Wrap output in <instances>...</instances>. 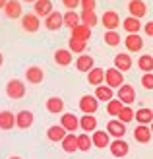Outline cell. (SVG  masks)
<instances>
[{
  "instance_id": "cell-1",
  "label": "cell",
  "mask_w": 153,
  "mask_h": 159,
  "mask_svg": "<svg viewBox=\"0 0 153 159\" xmlns=\"http://www.w3.org/2000/svg\"><path fill=\"white\" fill-rule=\"evenodd\" d=\"M105 82H107V85L112 87V89H120V87L124 85V74L120 72V70H116L115 66L107 68V72H105Z\"/></svg>"
},
{
  "instance_id": "cell-2",
  "label": "cell",
  "mask_w": 153,
  "mask_h": 159,
  "mask_svg": "<svg viewBox=\"0 0 153 159\" xmlns=\"http://www.w3.org/2000/svg\"><path fill=\"white\" fill-rule=\"evenodd\" d=\"M6 95L10 99H23L25 95V85H23L21 80H10L6 84Z\"/></svg>"
},
{
  "instance_id": "cell-3",
  "label": "cell",
  "mask_w": 153,
  "mask_h": 159,
  "mask_svg": "<svg viewBox=\"0 0 153 159\" xmlns=\"http://www.w3.org/2000/svg\"><path fill=\"white\" fill-rule=\"evenodd\" d=\"M99 109V99L95 97V95H83L82 99H79V111H82L83 115H95Z\"/></svg>"
},
{
  "instance_id": "cell-4",
  "label": "cell",
  "mask_w": 153,
  "mask_h": 159,
  "mask_svg": "<svg viewBox=\"0 0 153 159\" xmlns=\"http://www.w3.org/2000/svg\"><path fill=\"white\" fill-rule=\"evenodd\" d=\"M41 27V18L37 14H23L21 18V29L27 31V33H35Z\"/></svg>"
},
{
  "instance_id": "cell-5",
  "label": "cell",
  "mask_w": 153,
  "mask_h": 159,
  "mask_svg": "<svg viewBox=\"0 0 153 159\" xmlns=\"http://www.w3.org/2000/svg\"><path fill=\"white\" fill-rule=\"evenodd\" d=\"M4 14L8 20H21L23 18V8L20 0H8V4L4 8Z\"/></svg>"
},
{
  "instance_id": "cell-6",
  "label": "cell",
  "mask_w": 153,
  "mask_h": 159,
  "mask_svg": "<svg viewBox=\"0 0 153 159\" xmlns=\"http://www.w3.org/2000/svg\"><path fill=\"white\" fill-rule=\"evenodd\" d=\"M60 126H62L66 132L74 134V132L79 128V118H78L74 113H62V116H60Z\"/></svg>"
},
{
  "instance_id": "cell-7",
  "label": "cell",
  "mask_w": 153,
  "mask_h": 159,
  "mask_svg": "<svg viewBox=\"0 0 153 159\" xmlns=\"http://www.w3.org/2000/svg\"><path fill=\"white\" fill-rule=\"evenodd\" d=\"M107 132H109V136H112L115 140H120V138H124V134H126V124L120 122L118 118H112V120L107 122Z\"/></svg>"
},
{
  "instance_id": "cell-8",
  "label": "cell",
  "mask_w": 153,
  "mask_h": 159,
  "mask_svg": "<svg viewBox=\"0 0 153 159\" xmlns=\"http://www.w3.org/2000/svg\"><path fill=\"white\" fill-rule=\"evenodd\" d=\"M101 21H103V25L107 31H116V27L120 25V16L115 10H107L101 16Z\"/></svg>"
},
{
  "instance_id": "cell-9",
  "label": "cell",
  "mask_w": 153,
  "mask_h": 159,
  "mask_svg": "<svg viewBox=\"0 0 153 159\" xmlns=\"http://www.w3.org/2000/svg\"><path fill=\"white\" fill-rule=\"evenodd\" d=\"M124 45H126L128 52H140L143 49V39H142L140 33H132V35L124 37Z\"/></svg>"
},
{
  "instance_id": "cell-10",
  "label": "cell",
  "mask_w": 153,
  "mask_h": 159,
  "mask_svg": "<svg viewBox=\"0 0 153 159\" xmlns=\"http://www.w3.org/2000/svg\"><path fill=\"white\" fill-rule=\"evenodd\" d=\"M109 149H110V153L115 157H126L128 152H130V146H128V142L124 138H120V140H112Z\"/></svg>"
},
{
  "instance_id": "cell-11",
  "label": "cell",
  "mask_w": 153,
  "mask_h": 159,
  "mask_svg": "<svg viewBox=\"0 0 153 159\" xmlns=\"http://www.w3.org/2000/svg\"><path fill=\"white\" fill-rule=\"evenodd\" d=\"M45 27L49 31H58L60 27H64V14L54 10L49 18H45Z\"/></svg>"
},
{
  "instance_id": "cell-12",
  "label": "cell",
  "mask_w": 153,
  "mask_h": 159,
  "mask_svg": "<svg viewBox=\"0 0 153 159\" xmlns=\"http://www.w3.org/2000/svg\"><path fill=\"white\" fill-rule=\"evenodd\" d=\"M128 12H130L132 18L142 20L143 16L147 14V6H146L143 0H130V2H128Z\"/></svg>"
},
{
  "instance_id": "cell-13",
  "label": "cell",
  "mask_w": 153,
  "mask_h": 159,
  "mask_svg": "<svg viewBox=\"0 0 153 159\" xmlns=\"http://www.w3.org/2000/svg\"><path fill=\"white\" fill-rule=\"evenodd\" d=\"M91 140H93V146H95V148H99V149L109 148V146H110V142H112L107 130H95V132L91 134Z\"/></svg>"
},
{
  "instance_id": "cell-14",
  "label": "cell",
  "mask_w": 153,
  "mask_h": 159,
  "mask_svg": "<svg viewBox=\"0 0 153 159\" xmlns=\"http://www.w3.org/2000/svg\"><path fill=\"white\" fill-rule=\"evenodd\" d=\"M52 2L51 0H37V2L33 4V14H37L39 18H49V16L52 14Z\"/></svg>"
},
{
  "instance_id": "cell-15",
  "label": "cell",
  "mask_w": 153,
  "mask_h": 159,
  "mask_svg": "<svg viewBox=\"0 0 153 159\" xmlns=\"http://www.w3.org/2000/svg\"><path fill=\"white\" fill-rule=\"evenodd\" d=\"M16 126L18 128H21V130H27V128H31L33 126V113L31 111H20L18 115H16Z\"/></svg>"
},
{
  "instance_id": "cell-16",
  "label": "cell",
  "mask_w": 153,
  "mask_h": 159,
  "mask_svg": "<svg viewBox=\"0 0 153 159\" xmlns=\"http://www.w3.org/2000/svg\"><path fill=\"white\" fill-rule=\"evenodd\" d=\"M116 99H120V101L124 103V105H132V103L136 101V89H134L132 85L124 84V85L118 89V93H116Z\"/></svg>"
},
{
  "instance_id": "cell-17",
  "label": "cell",
  "mask_w": 153,
  "mask_h": 159,
  "mask_svg": "<svg viewBox=\"0 0 153 159\" xmlns=\"http://www.w3.org/2000/svg\"><path fill=\"white\" fill-rule=\"evenodd\" d=\"M45 107H47V111H49L51 115H62L64 113V99L58 97V95H52V97L47 99Z\"/></svg>"
},
{
  "instance_id": "cell-18",
  "label": "cell",
  "mask_w": 153,
  "mask_h": 159,
  "mask_svg": "<svg viewBox=\"0 0 153 159\" xmlns=\"http://www.w3.org/2000/svg\"><path fill=\"white\" fill-rule=\"evenodd\" d=\"M76 68L79 70V72H85V74H89L91 70L95 68V60L91 54H79L78 60H76Z\"/></svg>"
},
{
  "instance_id": "cell-19",
  "label": "cell",
  "mask_w": 153,
  "mask_h": 159,
  "mask_svg": "<svg viewBox=\"0 0 153 159\" xmlns=\"http://www.w3.org/2000/svg\"><path fill=\"white\" fill-rule=\"evenodd\" d=\"M115 68L120 70V72H128V70L132 68V57L128 52H118L115 57Z\"/></svg>"
},
{
  "instance_id": "cell-20",
  "label": "cell",
  "mask_w": 153,
  "mask_h": 159,
  "mask_svg": "<svg viewBox=\"0 0 153 159\" xmlns=\"http://www.w3.org/2000/svg\"><path fill=\"white\" fill-rule=\"evenodd\" d=\"M25 80H27L29 84H33V85L41 84L43 80H45V72H43V68H39V66H29V68L25 70Z\"/></svg>"
},
{
  "instance_id": "cell-21",
  "label": "cell",
  "mask_w": 153,
  "mask_h": 159,
  "mask_svg": "<svg viewBox=\"0 0 153 159\" xmlns=\"http://www.w3.org/2000/svg\"><path fill=\"white\" fill-rule=\"evenodd\" d=\"M105 72H107L105 68L95 66V68L91 70V72L87 74V84H89V85H95V87L103 85V82H105Z\"/></svg>"
},
{
  "instance_id": "cell-22",
  "label": "cell",
  "mask_w": 153,
  "mask_h": 159,
  "mask_svg": "<svg viewBox=\"0 0 153 159\" xmlns=\"http://www.w3.org/2000/svg\"><path fill=\"white\" fill-rule=\"evenodd\" d=\"M151 128L149 126H143V124H138L134 130V140L138 142V144H147V142L151 140Z\"/></svg>"
},
{
  "instance_id": "cell-23",
  "label": "cell",
  "mask_w": 153,
  "mask_h": 159,
  "mask_svg": "<svg viewBox=\"0 0 153 159\" xmlns=\"http://www.w3.org/2000/svg\"><path fill=\"white\" fill-rule=\"evenodd\" d=\"M66 130L62 128L60 124H52V126H49V130H47V138H49L51 142H56V144H58V142H62L64 138H66Z\"/></svg>"
},
{
  "instance_id": "cell-24",
  "label": "cell",
  "mask_w": 153,
  "mask_h": 159,
  "mask_svg": "<svg viewBox=\"0 0 153 159\" xmlns=\"http://www.w3.org/2000/svg\"><path fill=\"white\" fill-rule=\"evenodd\" d=\"M16 126V115L12 111H0V130H12Z\"/></svg>"
},
{
  "instance_id": "cell-25",
  "label": "cell",
  "mask_w": 153,
  "mask_h": 159,
  "mask_svg": "<svg viewBox=\"0 0 153 159\" xmlns=\"http://www.w3.org/2000/svg\"><path fill=\"white\" fill-rule=\"evenodd\" d=\"M79 128H82L85 134L95 132V130H97V116H93V115H83L82 118H79Z\"/></svg>"
},
{
  "instance_id": "cell-26",
  "label": "cell",
  "mask_w": 153,
  "mask_h": 159,
  "mask_svg": "<svg viewBox=\"0 0 153 159\" xmlns=\"http://www.w3.org/2000/svg\"><path fill=\"white\" fill-rule=\"evenodd\" d=\"M72 51L70 49H58V51H54V62L58 66H70L72 64Z\"/></svg>"
},
{
  "instance_id": "cell-27",
  "label": "cell",
  "mask_w": 153,
  "mask_h": 159,
  "mask_svg": "<svg viewBox=\"0 0 153 159\" xmlns=\"http://www.w3.org/2000/svg\"><path fill=\"white\" fill-rule=\"evenodd\" d=\"M122 27L128 31V35H132V33H140V31L143 29V23H142L138 18H132V16H128V18L122 21Z\"/></svg>"
},
{
  "instance_id": "cell-28",
  "label": "cell",
  "mask_w": 153,
  "mask_h": 159,
  "mask_svg": "<svg viewBox=\"0 0 153 159\" xmlns=\"http://www.w3.org/2000/svg\"><path fill=\"white\" fill-rule=\"evenodd\" d=\"M136 122L138 124H143V126H147L153 122V111L149 107H142L136 111Z\"/></svg>"
},
{
  "instance_id": "cell-29",
  "label": "cell",
  "mask_w": 153,
  "mask_h": 159,
  "mask_svg": "<svg viewBox=\"0 0 153 159\" xmlns=\"http://www.w3.org/2000/svg\"><path fill=\"white\" fill-rule=\"evenodd\" d=\"M70 31H72V35H70L72 39H82V41H89L91 39V27L83 25V23H79V25H76Z\"/></svg>"
},
{
  "instance_id": "cell-30",
  "label": "cell",
  "mask_w": 153,
  "mask_h": 159,
  "mask_svg": "<svg viewBox=\"0 0 153 159\" xmlns=\"http://www.w3.org/2000/svg\"><path fill=\"white\" fill-rule=\"evenodd\" d=\"M60 146H62V149L66 153H74V152H78V136L76 134H66V138H64L62 142H60Z\"/></svg>"
},
{
  "instance_id": "cell-31",
  "label": "cell",
  "mask_w": 153,
  "mask_h": 159,
  "mask_svg": "<svg viewBox=\"0 0 153 159\" xmlns=\"http://www.w3.org/2000/svg\"><path fill=\"white\" fill-rule=\"evenodd\" d=\"M95 97H97L99 101H112L115 99V89L109 85H99V87H95Z\"/></svg>"
},
{
  "instance_id": "cell-32",
  "label": "cell",
  "mask_w": 153,
  "mask_h": 159,
  "mask_svg": "<svg viewBox=\"0 0 153 159\" xmlns=\"http://www.w3.org/2000/svg\"><path fill=\"white\" fill-rule=\"evenodd\" d=\"M79 20H82L83 25L95 27V25H97V21H99V16L95 14V12H85V10H82V12H79Z\"/></svg>"
},
{
  "instance_id": "cell-33",
  "label": "cell",
  "mask_w": 153,
  "mask_h": 159,
  "mask_svg": "<svg viewBox=\"0 0 153 159\" xmlns=\"http://www.w3.org/2000/svg\"><path fill=\"white\" fill-rule=\"evenodd\" d=\"M138 68L142 70L143 74L153 72V57H151V54H142V57L138 58Z\"/></svg>"
},
{
  "instance_id": "cell-34",
  "label": "cell",
  "mask_w": 153,
  "mask_h": 159,
  "mask_svg": "<svg viewBox=\"0 0 153 159\" xmlns=\"http://www.w3.org/2000/svg\"><path fill=\"white\" fill-rule=\"evenodd\" d=\"M91 148H93V140L89 134H85V132L78 134V149L79 152H89Z\"/></svg>"
},
{
  "instance_id": "cell-35",
  "label": "cell",
  "mask_w": 153,
  "mask_h": 159,
  "mask_svg": "<svg viewBox=\"0 0 153 159\" xmlns=\"http://www.w3.org/2000/svg\"><path fill=\"white\" fill-rule=\"evenodd\" d=\"M68 49L74 52V54H82V52H85V49H87V41H82V39H72V37H70Z\"/></svg>"
},
{
  "instance_id": "cell-36",
  "label": "cell",
  "mask_w": 153,
  "mask_h": 159,
  "mask_svg": "<svg viewBox=\"0 0 153 159\" xmlns=\"http://www.w3.org/2000/svg\"><path fill=\"white\" fill-rule=\"evenodd\" d=\"M120 122H124V124H128V122H132L134 118H136V111L130 107V105H124L122 107V111H120V115L116 116Z\"/></svg>"
},
{
  "instance_id": "cell-37",
  "label": "cell",
  "mask_w": 153,
  "mask_h": 159,
  "mask_svg": "<svg viewBox=\"0 0 153 159\" xmlns=\"http://www.w3.org/2000/svg\"><path fill=\"white\" fill-rule=\"evenodd\" d=\"M79 23H82V20H79L78 12H66V14H64V25H66V27L74 29L76 25H79Z\"/></svg>"
},
{
  "instance_id": "cell-38",
  "label": "cell",
  "mask_w": 153,
  "mask_h": 159,
  "mask_svg": "<svg viewBox=\"0 0 153 159\" xmlns=\"http://www.w3.org/2000/svg\"><path fill=\"white\" fill-rule=\"evenodd\" d=\"M122 107H124V103L120 101V99H112V101L107 103V113L110 116H118L120 111H122Z\"/></svg>"
},
{
  "instance_id": "cell-39",
  "label": "cell",
  "mask_w": 153,
  "mask_h": 159,
  "mask_svg": "<svg viewBox=\"0 0 153 159\" xmlns=\"http://www.w3.org/2000/svg\"><path fill=\"white\" fill-rule=\"evenodd\" d=\"M105 43L109 47H118L120 45V35L116 31H105Z\"/></svg>"
},
{
  "instance_id": "cell-40",
  "label": "cell",
  "mask_w": 153,
  "mask_h": 159,
  "mask_svg": "<svg viewBox=\"0 0 153 159\" xmlns=\"http://www.w3.org/2000/svg\"><path fill=\"white\" fill-rule=\"evenodd\" d=\"M79 8L85 10V12H95V8H97V0H82Z\"/></svg>"
},
{
  "instance_id": "cell-41",
  "label": "cell",
  "mask_w": 153,
  "mask_h": 159,
  "mask_svg": "<svg viewBox=\"0 0 153 159\" xmlns=\"http://www.w3.org/2000/svg\"><path fill=\"white\" fill-rule=\"evenodd\" d=\"M142 85L146 87V89H151V91H153V72L142 76Z\"/></svg>"
},
{
  "instance_id": "cell-42",
  "label": "cell",
  "mask_w": 153,
  "mask_h": 159,
  "mask_svg": "<svg viewBox=\"0 0 153 159\" xmlns=\"http://www.w3.org/2000/svg\"><path fill=\"white\" fill-rule=\"evenodd\" d=\"M64 8H66L68 12H76V8H79V4H82V0H62Z\"/></svg>"
},
{
  "instance_id": "cell-43",
  "label": "cell",
  "mask_w": 153,
  "mask_h": 159,
  "mask_svg": "<svg viewBox=\"0 0 153 159\" xmlns=\"http://www.w3.org/2000/svg\"><path fill=\"white\" fill-rule=\"evenodd\" d=\"M143 33H146L147 37H153V20L147 21V23H143Z\"/></svg>"
},
{
  "instance_id": "cell-44",
  "label": "cell",
  "mask_w": 153,
  "mask_h": 159,
  "mask_svg": "<svg viewBox=\"0 0 153 159\" xmlns=\"http://www.w3.org/2000/svg\"><path fill=\"white\" fill-rule=\"evenodd\" d=\"M6 4H8V0H0V10H4Z\"/></svg>"
},
{
  "instance_id": "cell-45",
  "label": "cell",
  "mask_w": 153,
  "mask_h": 159,
  "mask_svg": "<svg viewBox=\"0 0 153 159\" xmlns=\"http://www.w3.org/2000/svg\"><path fill=\"white\" fill-rule=\"evenodd\" d=\"M23 2H27V4H35L37 0H23Z\"/></svg>"
},
{
  "instance_id": "cell-46",
  "label": "cell",
  "mask_w": 153,
  "mask_h": 159,
  "mask_svg": "<svg viewBox=\"0 0 153 159\" xmlns=\"http://www.w3.org/2000/svg\"><path fill=\"white\" fill-rule=\"evenodd\" d=\"M4 64V57H2V52H0V66Z\"/></svg>"
},
{
  "instance_id": "cell-47",
  "label": "cell",
  "mask_w": 153,
  "mask_h": 159,
  "mask_svg": "<svg viewBox=\"0 0 153 159\" xmlns=\"http://www.w3.org/2000/svg\"><path fill=\"white\" fill-rule=\"evenodd\" d=\"M8 159H21L20 155H12V157H8Z\"/></svg>"
},
{
  "instance_id": "cell-48",
  "label": "cell",
  "mask_w": 153,
  "mask_h": 159,
  "mask_svg": "<svg viewBox=\"0 0 153 159\" xmlns=\"http://www.w3.org/2000/svg\"><path fill=\"white\" fill-rule=\"evenodd\" d=\"M149 128H151V134H153V122H151V126H149Z\"/></svg>"
}]
</instances>
